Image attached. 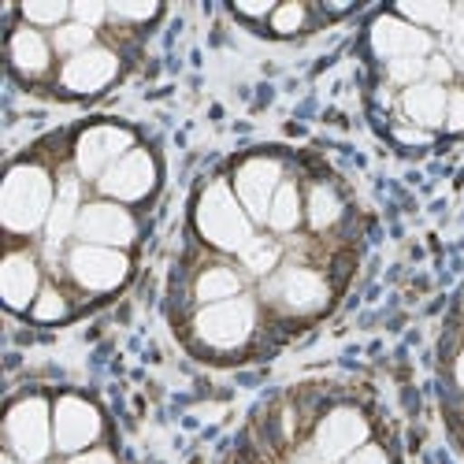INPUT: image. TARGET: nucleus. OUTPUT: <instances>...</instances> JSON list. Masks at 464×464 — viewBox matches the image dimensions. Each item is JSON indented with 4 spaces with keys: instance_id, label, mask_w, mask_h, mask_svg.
<instances>
[{
    "instance_id": "1",
    "label": "nucleus",
    "mask_w": 464,
    "mask_h": 464,
    "mask_svg": "<svg viewBox=\"0 0 464 464\" xmlns=\"http://www.w3.org/2000/svg\"><path fill=\"white\" fill-rule=\"evenodd\" d=\"M56 205V189L45 168L37 164H15L0 189V216L12 235H34L37 227L49 223V212Z\"/></svg>"
},
{
    "instance_id": "2",
    "label": "nucleus",
    "mask_w": 464,
    "mask_h": 464,
    "mask_svg": "<svg viewBox=\"0 0 464 464\" xmlns=\"http://www.w3.org/2000/svg\"><path fill=\"white\" fill-rule=\"evenodd\" d=\"M198 230L201 238L223 253H242L253 238V219L246 216L242 201L235 198V189L223 186V182H212L201 201H198Z\"/></svg>"
},
{
    "instance_id": "3",
    "label": "nucleus",
    "mask_w": 464,
    "mask_h": 464,
    "mask_svg": "<svg viewBox=\"0 0 464 464\" xmlns=\"http://www.w3.org/2000/svg\"><path fill=\"white\" fill-rule=\"evenodd\" d=\"M5 435H8V453H15L26 464H45L49 450L56 446L53 439V412L45 398H23L8 409L5 420Z\"/></svg>"
},
{
    "instance_id": "4",
    "label": "nucleus",
    "mask_w": 464,
    "mask_h": 464,
    "mask_svg": "<svg viewBox=\"0 0 464 464\" xmlns=\"http://www.w3.org/2000/svg\"><path fill=\"white\" fill-rule=\"evenodd\" d=\"M256 327V304L249 297H230L219 304H205L193 316V334H198L208 350H238Z\"/></svg>"
},
{
    "instance_id": "5",
    "label": "nucleus",
    "mask_w": 464,
    "mask_h": 464,
    "mask_svg": "<svg viewBox=\"0 0 464 464\" xmlns=\"http://www.w3.org/2000/svg\"><path fill=\"white\" fill-rule=\"evenodd\" d=\"M67 276L90 294H108L115 286H123L130 276V260L123 249L108 246H86L79 242L67 253Z\"/></svg>"
},
{
    "instance_id": "6",
    "label": "nucleus",
    "mask_w": 464,
    "mask_h": 464,
    "mask_svg": "<svg viewBox=\"0 0 464 464\" xmlns=\"http://www.w3.org/2000/svg\"><path fill=\"white\" fill-rule=\"evenodd\" d=\"M152 186H157V164H152L149 149H130L123 160H115L101 179H97V189L104 193L108 201L115 205H134V201H145Z\"/></svg>"
},
{
    "instance_id": "7",
    "label": "nucleus",
    "mask_w": 464,
    "mask_h": 464,
    "mask_svg": "<svg viewBox=\"0 0 464 464\" xmlns=\"http://www.w3.org/2000/svg\"><path fill=\"white\" fill-rule=\"evenodd\" d=\"M130 149H134V134L127 127H111V123L90 127L74 141V168H79L82 179H101L115 160H123Z\"/></svg>"
},
{
    "instance_id": "8",
    "label": "nucleus",
    "mask_w": 464,
    "mask_h": 464,
    "mask_svg": "<svg viewBox=\"0 0 464 464\" xmlns=\"http://www.w3.org/2000/svg\"><path fill=\"white\" fill-rule=\"evenodd\" d=\"M74 235H79V242H86V246L127 249L138 238V223H134V216L123 205H115V201H93V205H82V216H79Z\"/></svg>"
},
{
    "instance_id": "9",
    "label": "nucleus",
    "mask_w": 464,
    "mask_h": 464,
    "mask_svg": "<svg viewBox=\"0 0 464 464\" xmlns=\"http://www.w3.org/2000/svg\"><path fill=\"white\" fill-rule=\"evenodd\" d=\"M313 446H316V460L320 464H338L350 453H357L361 446H368V420L357 409H350V405L331 409L320 420Z\"/></svg>"
},
{
    "instance_id": "10",
    "label": "nucleus",
    "mask_w": 464,
    "mask_h": 464,
    "mask_svg": "<svg viewBox=\"0 0 464 464\" xmlns=\"http://www.w3.org/2000/svg\"><path fill=\"white\" fill-rule=\"evenodd\" d=\"M53 439L60 453H82L101 439V412L79 398V394H67L53 405Z\"/></svg>"
},
{
    "instance_id": "11",
    "label": "nucleus",
    "mask_w": 464,
    "mask_h": 464,
    "mask_svg": "<svg viewBox=\"0 0 464 464\" xmlns=\"http://www.w3.org/2000/svg\"><path fill=\"white\" fill-rule=\"evenodd\" d=\"M279 186H283V164L272 157H253L235 171V198L242 201L253 223H267V208H272Z\"/></svg>"
},
{
    "instance_id": "12",
    "label": "nucleus",
    "mask_w": 464,
    "mask_h": 464,
    "mask_svg": "<svg viewBox=\"0 0 464 464\" xmlns=\"http://www.w3.org/2000/svg\"><path fill=\"white\" fill-rule=\"evenodd\" d=\"M267 294H272V301H279L286 313H301V316L320 313L331 297L327 279L320 272H313V267H283V272H276L272 283H267Z\"/></svg>"
},
{
    "instance_id": "13",
    "label": "nucleus",
    "mask_w": 464,
    "mask_h": 464,
    "mask_svg": "<svg viewBox=\"0 0 464 464\" xmlns=\"http://www.w3.org/2000/svg\"><path fill=\"white\" fill-rule=\"evenodd\" d=\"M372 49H375V56L386 60V63L405 60V56L428 60L431 49H435V37H431L428 30L405 23L401 15H379V19L372 23Z\"/></svg>"
},
{
    "instance_id": "14",
    "label": "nucleus",
    "mask_w": 464,
    "mask_h": 464,
    "mask_svg": "<svg viewBox=\"0 0 464 464\" xmlns=\"http://www.w3.org/2000/svg\"><path fill=\"white\" fill-rule=\"evenodd\" d=\"M115 74H120V56L111 49H86L79 56H71L60 71V86L67 93H101L104 86L115 82Z\"/></svg>"
},
{
    "instance_id": "15",
    "label": "nucleus",
    "mask_w": 464,
    "mask_h": 464,
    "mask_svg": "<svg viewBox=\"0 0 464 464\" xmlns=\"http://www.w3.org/2000/svg\"><path fill=\"white\" fill-rule=\"evenodd\" d=\"M0 294L12 313H26L34 308L37 294H42V272H37V260L23 249H12L0 264Z\"/></svg>"
},
{
    "instance_id": "16",
    "label": "nucleus",
    "mask_w": 464,
    "mask_h": 464,
    "mask_svg": "<svg viewBox=\"0 0 464 464\" xmlns=\"http://www.w3.org/2000/svg\"><path fill=\"white\" fill-rule=\"evenodd\" d=\"M446 104H450V90L439 86V82H416L401 93V108L409 115L412 127H423V130H439L446 127Z\"/></svg>"
},
{
    "instance_id": "17",
    "label": "nucleus",
    "mask_w": 464,
    "mask_h": 464,
    "mask_svg": "<svg viewBox=\"0 0 464 464\" xmlns=\"http://www.w3.org/2000/svg\"><path fill=\"white\" fill-rule=\"evenodd\" d=\"M8 56H12V67H15L19 74H26V79H37V74H45L49 63H53V45L45 42L42 30L19 26V30H12Z\"/></svg>"
},
{
    "instance_id": "18",
    "label": "nucleus",
    "mask_w": 464,
    "mask_h": 464,
    "mask_svg": "<svg viewBox=\"0 0 464 464\" xmlns=\"http://www.w3.org/2000/svg\"><path fill=\"white\" fill-rule=\"evenodd\" d=\"M79 216H82L79 179H63L60 189H56V205H53V212H49V223H45L49 249H56L67 235H74V227H79Z\"/></svg>"
},
{
    "instance_id": "19",
    "label": "nucleus",
    "mask_w": 464,
    "mask_h": 464,
    "mask_svg": "<svg viewBox=\"0 0 464 464\" xmlns=\"http://www.w3.org/2000/svg\"><path fill=\"white\" fill-rule=\"evenodd\" d=\"M201 304H219V301H230V297H242V276L235 267L227 264H216V267H205L198 276V286H193Z\"/></svg>"
},
{
    "instance_id": "20",
    "label": "nucleus",
    "mask_w": 464,
    "mask_h": 464,
    "mask_svg": "<svg viewBox=\"0 0 464 464\" xmlns=\"http://www.w3.org/2000/svg\"><path fill=\"white\" fill-rule=\"evenodd\" d=\"M301 216H304V208H301L297 182H283L272 198V208H267V227H272L276 235H286V230H294L301 223Z\"/></svg>"
},
{
    "instance_id": "21",
    "label": "nucleus",
    "mask_w": 464,
    "mask_h": 464,
    "mask_svg": "<svg viewBox=\"0 0 464 464\" xmlns=\"http://www.w3.org/2000/svg\"><path fill=\"white\" fill-rule=\"evenodd\" d=\"M279 256H283V249H279V242L276 238H264V235H253L249 238V246L238 253V260H242V267L249 276H256V279H267L279 267Z\"/></svg>"
},
{
    "instance_id": "22",
    "label": "nucleus",
    "mask_w": 464,
    "mask_h": 464,
    "mask_svg": "<svg viewBox=\"0 0 464 464\" xmlns=\"http://www.w3.org/2000/svg\"><path fill=\"white\" fill-rule=\"evenodd\" d=\"M304 216H308V227H313V230H327V227H334L338 216H342V201H338L334 186H313V193H308V208H304Z\"/></svg>"
},
{
    "instance_id": "23",
    "label": "nucleus",
    "mask_w": 464,
    "mask_h": 464,
    "mask_svg": "<svg viewBox=\"0 0 464 464\" xmlns=\"http://www.w3.org/2000/svg\"><path fill=\"white\" fill-rule=\"evenodd\" d=\"M398 15L420 30H442L453 15V8L446 0H423V5H398Z\"/></svg>"
},
{
    "instance_id": "24",
    "label": "nucleus",
    "mask_w": 464,
    "mask_h": 464,
    "mask_svg": "<svg viewBox=\"0 0 464 464\" xmlns=\"http://www.w3.org/2000/svg\"><path fill=\"white\" fill-rule=\"evenodd\" d=\"M53 49H56V53H63L67 60H71V56H79V53L93 49V30L71 19V23H63V26L53 34Z\"/></svg>"
},
{
    "instance_id": "25",
    "label": "nucleus",
    "mask_w": 464,
    "mask_h": 464,
    "mask_svg": "<svg viewBox=\"0 0 464 464\" xmlns=\"http://www.w3.org/2000/svg\"><path fill=\"white\" fill-rule=\"evenodd\" d=\"M30 316H34L37 324H56V320H63V316H67V297H63L56 286H45L42 294H37Z\"/></svg>"
},
{
    "instance_id": "26",
    "label": "nucleus",
    "mask_w": 464,
    "mask_h": 464,
    "mask_svg": "<svg viewBox=\"0 0 464 464\" xmlns=\"http://www.w3.org/2000/svg\"><path fill=\"white\" fill-rule=\"evenodd\" d=\"M23 19H26V26H63L67 19H71V5H42V0H37V5H23Z\"/></svg>"
},
{
    "instance_id": "27",
    "label": "nucleus",
    "mask_w": 464,
    "mask_h": 464,
    "mask_svg": "<svg viewBox=\"0 0 464 464\" xmlns=\"http://www.w3.org/2000/svg\"><path fill=\"white\" fill-rule=\"evenodd\" d=\"M386 74H391V82L398 86H416L428 79V60H420V56H405V60H394V63H386Z\"/></svg>"
},
{
    "instance_id": "28",
    "label": "nucleus",
    "mask_w": 464,
    "mask_h": 464,
    "mask_svg": "<svg viewBox=\"0 0 464 464\" xmlns=\"http://www.w3.org/2000/svg\"><path fill=\"white\" fill-rule=\"evenodd\" d=\"M304 5H279L276 12H272V30L276 34H283V37H290V34H297V30H304Z\"/></svg>"
},
{
    "instance_id": "29",
    "label": "nucleus",
    "mask_w": 464,
    "mask_h": 464,
    "mask_svg": "<svg viewBox=\"0 0 464 464\" xmlns=\"http://www.w3.org/2000/svg\"><path fill=\"white\" fill-rule=\"evenodd\" d=\"M71 19L82 23V26H90V30H97V26L108 19V8L101 5V0H90V5H71Z\"/></svg>"
},
{
    "instance_id": "30",
    "label": "nucleus",
    "mask_w": 464,
    "mask_h": 464,
    "mask_svg": "<svg viewBox=\"0 0 464 464\" xmlns=\"http://www.w3.org/2000/svg\"><path fill=\"white\" fill-rule=\"evenodd\" d=\"M446 130L464 134V90H450V104H446Z\"/></svg>"
},
{
    "instance_id": "31",
    "label": "nucleus",
    "mask_w": 464,
    "mask_h": 464,
    "mask_svg": "<svg viewBox=\"0 0 464 464\" xmlns=\"http://www.w3.org/2000/svg\"><path fill=\"white\" fill-rule=\"evenodd\" d=\"M108 12H111L115 19H127V23H145V19L157 15L160 8H157V5H111Z\"/></svg>"
},
{
    "instance_id": "32",
    "label": "nucleus",
    "mask_w": 464,
    "mask_h": 464,
    "mask_svg": "<svg viewBox=\"0 0 464 464\" xmlns=\"http://www.w3.org/2000/svg\"><path fill=\"white\" fill-rule=\"evenodd\" d=\"M338 464H391V457H386L379 446H361L357 453H350V457L338 460Z\"/></svg>"
},
{
    "instance_id": "33",
    "label": "nucleus",
    "mask_w": 464,
    "mask_h": 464,
    "mask_svg": "<svg viewBox=\"0 0 464 464\" xmlns=\"http://www.w3.org/2000/svg\"><path fill=\"white\" fill-rule=\"evenodd\" d=\"M453 79V63L446 56H428V82H450Z\"/></svg>"
},
{
    "instance_id": "34",
    "label": "nucleus",
    "mask_w": 464,
    "mask_h": 464,
    "mask_svg": "<svg viewBox=\"0 0 464 464\" xmlns=\"http://www.w3.org/2000/svg\"><path fill=\"white\" fill-rule=\"evenodd\" d=\"M394 138L401 145H428L431 141V130H423V127H394Z\"/></svg>"
},
{
    "instance_id": "35",
    "label": "nucleus",
    "mask_w": 464,
    "mask_h": 464,
    "mask_svg": "<svg viewBox=\"0 0 464 464\" xmlns=\"http://www.w3.org/2000/svg\"><path fill=\"white\" fill-rule=\"evenodd\" d=\"M67 464H115V460H111V453H104V450H93V453H74Z\"/></svg>"
},
{
    "instance_id": "36",
    "label": "nucleus",
    "mask_w": 464,
    "mask_h": 464,
    "mask_svg": "<svg viewBox=\"0 0 464 464\" xmlns=\"http://www.w3.org/2000/svg\"><path fill=\"white\" fill-rule=\"evenodd\" d=\"M235 12H238V15H246V19H260V15H272V12H276V5H238Z\"/></svg>"
},
{
    "instance_id": "37",
    "label": "nucleus",
    "mask_w": 464,
    "mask_h": 464,
    "mask_svg": "<svg viewBox=\"0 0 464 464\" xmlns=\"http://www.w3.org/2000/svg\"><path fill=\"white\" fill-rule=\"evenodd\" d=\"M453 379H457V386L464 391V350H460V357H457V364H453Z\"/></svg>"
},
{
    "instance_id": "38",
    "label": "nucleus",
    "mask_w": 464,
    "mask_h": 464,
    "mask_svg": "<svg viewBox=\"0 0 464 464\" xmlns=\"http://www.w3.org/2000/svg\"><path fill=\"white\" fill-rule=\"evenodd\" d=\"M457 67H460V71H464V45H460V49H457Z\"/></svg>"
},
{
    "instance_id": "39",
    "label": "nucleus",
    "mask_w": 464,
    "mask_h": 464,
    "mask_svg": "<svg viewBox=\"0 0 464 464\" xmlns=\"http://www.w3.org/2000/svg\"><path fill=\"white\" fill-rule=\"evenodd\" d=\"M5 464H19V460H15V453H5Z\"/></svg>"
},
{
    "instance_id": "40",
    "label": "nucleus",
    "mask_w": 464,
    "mask_h": 464,
    "mask_svg": "<svg viewBox=\"0 0 464 464\" xmlns=\"http://www.w3.org/2000/svg\"><path fill=\"white\" fill-rule=\"evenodd\" d=\"M460 308H464V304H460Z\"/></svg>"
}]
</instances>
